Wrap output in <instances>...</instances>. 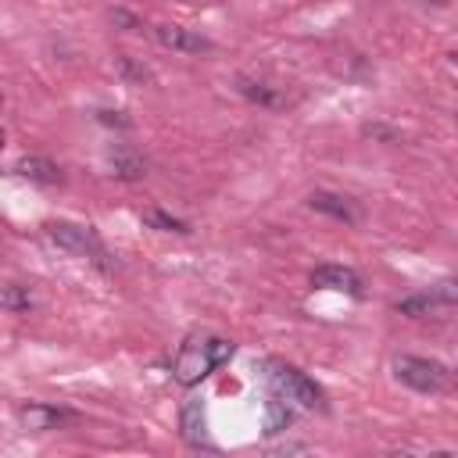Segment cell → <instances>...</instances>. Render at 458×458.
I'll use <instances>...</instances> for the list:
<instances>
[{"label":"cell","mask_w":458,"mask_h":458,"mask_svg":"<svg viewBox=\"0 0 458 458\" xmlns=\"http://www.w3.org/2000/svg\"><path fill=\"white\" fill-rule=\"evenodd\" d=\"M179 429H182V440L190 447H211L208 440V415H204V404L200 401H186L182 411H179Z\"/></svg>","instance_id":"8fae6325"},{"label":"cell","mask_w":458,"mask_h":458,"mask_svg":"<svg viewBox=\"0 0 458 458\" xmlns=\"http://www.w3.org/2000/svg\"><path fill=\"white\" fill-rule=\"evenodd\" d=\"M236 89H240L250 104H258V107H268V111L286 107V93H283V86H276V82H265V79H254V75H240V79H236Z\"/></svg>","instance_id":"9c48e42d"},{"label":"cell","mask_w":458,"mask_h":458,"mask_svg":"<svg viewBox=\"0 0 458 458\" xmlns=\"http://www.w3.org/2000/svg\"><path fill=\"white\" fill-rule=\"evenodd\" d=\"M308 208H315V211H322V215H329V218H336V222H347V225H354V222L361 218V211L354 208L351 197L329 193V190H315V193L308 197Z\"/></svg>","instance_id":"30bf717a"},{"label":"cell","mask_w":458,"mask_h":458,"mask_svg":"<svg viewBox=\"0 0 458 458\" xmlns=\"http://www.w3.org/2000/svg\"><path fill=\"white\" fill-rule=\"evenodd\" d=\"M118 68L129 75V79H136V82H143V79H150V72L143 68V64H136L129 54H118Z\"/></svg>","instance_id":"e0dca14e"},{"label":"cell","mask_w":458,"mask_h":458,"mask_svg":"<svg viewBox=\"0 0 458 458\" xmlns=\"http://www.w3.org/2000/svg\"><path fill=\"white\" fill-rule=\"evenodd\" d=\"M451 304H454V286H451V283H440V286H433V290H426V293H411V297L397 301V315L426 318V315H433V311H440V308H451Z\"/></svg>","instance_id":"5b68a950"},{"label":"cell","mask_w":458,"mask_h":458,"mask_svg":"<svg viewBox=\"0 0 458 458\" xmlns=\"http://www.w3.org/2000/svg\"><path fill=\"white\" fill-rule=\"evenodd\" d=\"M290 422H293V408H290L283 397L265 401V433H268V437H272V433H283Z\"/></svg>","instance_id":"5bb4252c"},{"label":"cell","mask_w":458,"mask_h":458,"mask_svg":"<svg viewBox=\"0 0 458 458\" xmlns=\"http://www.w3.org/2000/svg\"><path fill=\"white\" fill-rule=\"evenodd\" d=\"M365 136H383V140H397L394 129H383V125H365Z\"/></svg>","instance_id":"ac0fdd59"},{"label":"cell","mask_w":458,"mask_h":458,"mask_svg":"<svg viewBox=\"0 0 458 458\" xmlns=\"http://www.w3.org/2000/svg\"><path fill=\"white\" fill-rule=\"evenodd\" d=\"M72 419H75V411L57 408V404H43V401H32V404L18 408V422L29 433H47V429H57V426H64Z\"/></svg>","instance_id":"8992f818"},{"label":"cell","mask_w":458,"mask_h":458,"mask_svg":"<svg viewBox=\"0 0 458 458\" xmlns=\"http://www.w3.org/2000/svg\"><path fill=\"white\" fill-rule=\"evenodd\" d=\"M107 168H111V175H118V179H125V182H136V179L147 175L143 157H140L136 150H129L125 143L107 147Z\"/></svg>","instance_id":"7c38bea8"},{"label":"cell","mask_w":458,"mask_h":458,"mask_svg":"<svg viewBox=\"0 0 458 458\" xmlns=\"http://www.w3.org/2000/svg\"><path fill=\"white\" fill-rule=\"evenodd\" d=\"M311 286L361 297V276L354 268H347V265H318V268H311Z\"/></svg>","instance_id":"ba28073f"},{"label":"cell","mask_w":458,"mask_h":458,"mask_svg":"<svg viewBox=\"0 0 458 458\" xmlns=\"http://www.w3.org/2000/svg\"><path fill=\"white\" fill-rule=\"evenodd\" d=\"M150 36L168 47V50H179V54H208L211 50V39L193 32V29H182V25H154Z\"/></svg>","instance_id":"52a82bcc"},{"label":"cell","mask_w":458,"mask_h":458,"mask_svg":"<svg viewBox=\"0 0 458 458\" xmlns=\"http://www.w3.org/2000/svg\"><path fill=\"white\" fill-rule=\"evenodd\" d=\"M143 225H150V229H157V233H190V225L186 222H179V218H172V215H165V211H143Z\"/></svg>","instance_id":"2e32d148"},{"label":"cell","mask_w":458,"mask_h":458,"mask_svg":"<svg viewBox=\"0 0 458 458\" xmlns=\"http://www.w3.org/2000/svg\"><path fill=\"white\" fill-rule=\"evenodd\" d=\"M0 308H7V311H29V308H32V297H29L25 286L4 283V286H0Z\"/></svg>","instance_id":"9a60e30c"},{"label":"cell","mask_w":458,"mask_h":458,"mask_svg":"<svg viewBox=\"0 0 458 458\" xmlns=\"http://www.w3.org/2000/svg\"><path fill=\"white\" fill-rule=\"evenodd\" d=\"M0 143H4V132H0Z\"/></svg>","instance_id":"ffe728a7"},{"label":"cell","mask_w":458,"mask_h":458,"mask_svg":"<svg viewBox=\"0 0 458 458\" xmlns=\"http://www.w3.org/2000/svg\"><path fill=\"white\" fill-rule=\"evenodd\" d=\"M47 236L57 243V247H64L68 254H75V258H86V261H93L97 268H111V254H107V247L100 243V236H97V229L93 225H79V222H50L47 225Z\"/></svg>","instance_id":"3957f363"},{"label":"cell","mask_w":458,"mask_h":458,"mask_svg":"<svg viewBox=\"0 0 458 458\" xmlns=\"http://www.w3.org/2000/svg\"><path fill=\"white\" fill-rule=\"evenodd\" d=\"M426 4H451V0H426Z\"/></svg>","instance_id":"d6986e66"},{"label":"cell","mask_w":458,"mask_h":458,"mask_svg":"<svg viewBox=\"0 0 458 458\" xmlns=\"http://www.w3.org/2000/svg\"><path fill=\"white\" fill-rule=\"evenodd\" d=\"M14 172L25 175V179H32V182H43V186L61 182V168H57L54 161H47V157H21V161L14 165Z\"/></svg>","instance_id":"4fadbf2b"},{"label":"cell","mask_w":458,"mask_h":458,"mask_svg":"<svg viewBox=\"0 0 458 458\" xmlns=\"http://www.w3.org/2000/svg\"><path fill=\"white\" fill-rule=\"evenodd\" d=\"M268 383L276 390V397H283L286 404H297L304 411H322L326 408V394L315 379H308L301 369L286 365V361H268Z\"/></svg>","instance_id":"7a4b0ae2"},{"label":"cell","mask_w":458,"mask_h":458,"mask_svg":"<svg viewBox=\"0 0 458 458\" xmlns=\"http://www.w3.org/2000/svg\"><path fill=\"white\" fill-rule=\"evenodd\" d=\"M233 351H236V344L225 340V336L193 333V336L179 347V354H175V361H172V376H175V383L193 386V383H200L204 376H211L222 361H229Z\"/></svg>","instance_id":"6da1fadb"},{"label":"cell","mask_w":458,"mask_h":458,"mask_svg":"<svg viewBox=\"0 0 458 458\" xmlns=\"http://www.w3.org/2000/svg\"><path fill=\"white\" fill-rule=\"evenodd\" d=\"M394 376L419 390V394H444L451 386V369L437 358H415V354H397L394 358Z\"/></svg>","instance_id":"277c9868"}]
</instances>
